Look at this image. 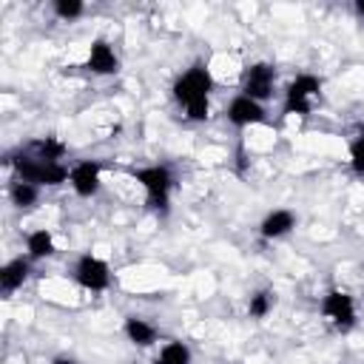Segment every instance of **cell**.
Masks as SVG:
<instances>
[{
  "mask_svg": "<svg viewBox=\"0 0 364 364\" xmlns=\"http://www.w3.org/2000/svg\"><path fill=\"white\" fill-rule=\"evenodd\" d=\"M210 88H213L210 71L205 65H193L182 77H176V82H173V100L179 105H185L188 119L202 122V119H208V108H210L208 97H210Z\"/></svg>",
  "mask_w": 364,
  "mask_h": 364,
  "instance_id": "1",
  "label": "cell"
},
{
  "mask_svg": "<svg viewBox=\"0 0 364 364\" xmlns=\"http://www.w3.org/2000/svg\"><path fill=\"white\" fill-rule=\"evenodd\" d=\"M14 171H17V179L23 182H31V185H63L68 179V168L63 162H46V159H37L34 154L23 151L17 156H9Z\"/></svg>",
  "mask_w": 364,
  "mask_h": 364,
  "instance_id": "2",
  "label": "cell"
},
{
  "mask_svg": "<svg viewBox=\"0 0 364 364\" xmlns=\"http://www.w3.org/2000/svg\"><path fill=\"white\" fill-rule=\"evenodd\" d=\"M131 176L142 185L145 202L151 210H168L171 191H173V173L165 165H145V168H131Z\"/></svg>",
  "mask_w": 364,
  "mask_h": 364,
  "instance_id": "3",
  "label": "cell"
},
{
  "mask_svg": "<svg viewBox=\"0 0 364 364\" xmlns=\"http://www.w3.org/2000/svg\"><path fill=\"white\" fill-rule=\"evenodd\" d=\"M318 91H321V80L316 74H299L284 88V105H282V111L284 114L307 117L313 111V100L318 97Z\"/></svg>",
  "mask_w": 364,
  "mask_h": 364,
  "instance_id": "4",
  "label": "cell"
},
{
  "mask_svg": "<svg viewBox=\"0 0 364 364\" xmlns=\"http://www.w3.org/2000/svg\"><path fill=\"white\" fill-rule=\"evenodd\" d=\"M321 313H324V318H327L336 330H341V333H347V330L355 324V301H353V296L344 293V290H330V293L321 299Z\"/></svg>",
  "mask_w": 364,
  "mask_h": 364,
  "instance_id": "5",
  "label": "cell"
},
{
  "mask_svg": "<svg viewBox=\"0 0 364 364\" xmlns=\"http://www.w3.org/2000/svg\"><path fill=\"white\" fill-rule=\"evenodd\" d=\"M74 279H77L80 287H85V290H91V293H100V290L108 287L111 273H108V264H105L100 256L85 253V256H80L77 264H74Z\"/></svg>",
  "mask_w": 364,
  "mask_h": 364,
  "instance_id": "6",
  "label": "cell"
},
{
  "mask_svg": "<svg viewBox=\"0 0 364 364\" xmlns=\"http://www.w3.org/2000/svg\"><path fill=\"white\" fill-rule=\"evenodd\" d=\"M273 82H276V68L270 63H253L242 77V94L256 102H264L273 94Z\"/></svg>",
  "mask_w": 364,
  "mask_h": 364,
  "instance_id": "7",
  "label": "cell"
},
{
  "mask_svg": "<svg viewBox=\"0 0 364 364\" xmlns=\"http://www.w3.org/2000/svg\"><path fill=\"white\" fill-rule=\"evenodd\" d=\"M100 176H102V165L94 162V159H82V162H77V165L71 168L68 182H71V188H74L77 196L91 199V196L100 191Z\"/></svg>",
  "mask_w": 364,
  "mask_h": 364,
  "instance_id": "8",
  "label": "cell"
},
{
  "mask_svg": "<svg viewBox=\"0 0 364 364\" xmlns=\"http://www.w3.org/2000/svg\"><path fill=\"white\" fill-rule=\"evenodd\" d=\"M225 114H228V119H230L236 128L259 125V122H264V119H267V111H264V105H262V102H256V100H250V97H245V94L233 97Z\"/></svg>",
  "mask_w": 364,
  "mask_h": 364,
  "instance_id": "9",
  "label": "cell"
},
{
  "mask_svg": "<svg viewBox=\"0 0 364 364\" xmlns=\"http://www.w3.org/2000/svg\"><path fill=\"white\" fill-rule=\"evenodd\" d=\"M85 68H88V71H94V74H117L119 60H117L114 48H111L105 40H94V43H91V48H88Z\"/></svg>",
  "mask_w": 364,
  "mask_h": 364,
  "instance_id": "10",
  "label": "cell"
},
{
  "mask_svg": "<svg viewBox=\"0 0 364 364\" xmlns=\"http://www.w3.org/2000/svg\"><path fill=\"white\" fill-rule=\"evenodd\" d=\"M293 228H296V216H293V210L279 208V210H270V213L262 219L259 233H262V239H279V236L290 233Z\"/></svg>",
  "mask_w": 364,
  "mask_h": 364,
  "instance_id": "11",
  "label": "cell"
},
{
  "mask_svg": "<svg viewBox=\"0 0 364 364\" xmlns=\"http://www.w3.org/2000/svg\"><path fill=\"white\" fill-rule=\"evenodd\" d=\"M28 270H31V262L23 259V256L6 262L3 270H0V287H3V293H14L17 287H23V282L28 279Z\"/></svg>",
  "mask_w": 364,
  "mask_h": 364,
  "instance_id": "12",
  "label": "cell"
},
{
  "mask_svg": "<svg viewBox=\"0 0 364 364\" xmlns=\"http://www.w3.org/2000/svg\"><path fill=\"white\" fill-rule=\"evenodd\" d=\"M122 330H125L128 341L136 344V347H151V344L156 341V327L148 324V321L139 318V316H128L125 324H122Z\"/></svg>",
  "mask_w": 364,
  "mask_h": 364,
  "instance_id": "13",
  "label": "cell"
},
{
  "mask_svg": "<svg viewBox=\"0 0 364 364\" xmlns=\"http://www.w3.org/2000/svg\"><path fill=\"white\" fill-rule=\"evenodd\" d=\"M26 247H28V259H46L54 253V236L40 228V230H31L26 236Z\"/></svg>",
  "mask_w": 364,
  "mask_h": 364,
  "instance_id": "14",
  "label": "cell"
},
{
  "mask_svg": "<svg viewBox=\"0 0 364 364\" xmlns=\"http://www.w3.org/2000/svg\"><path fill=\"white\" fill-rule=\"evenodd\" d=\"M28 151L37 156V159H46V162H60L63 154H65V145L57 139V136H46V139H37L28 145Z\"/></svg>",
  "mask_w": 364,
  "mask_h": 364,
  "instance_id": "15",
  "label": "cell"
},
{
  "mask_svg": "<svg viewBox=\"0 0 364 364\" xmlns=\"http://www.w3.org/2000/svg\"><path fill=\"white\" fill-rule=\"evenodd\" d=\"M40 196V188L31 185V182H23V179H14L11 188H9V199L14 208H31Z\"/></svg>",
  "mask_w": 364,
  "mask_h": 364,
  "instance_id": "16",
  "label": "cell"
},
{
  "mask_svg": "<svg viewBox=\"0 0 364 364\" xmlns=\"http://www.w3.org/2000/svg\"><path fill=\"white\" fill-rule=\"evenodd\" d=\"M156 364H191V350H188L182 341H168V344L159 350Z\"/></svg>",
  "mask_w": 364,
  "mask_h": 364,
  "instance_id": "17",
  "label": "cell"
},
{
  "mask_svg": "<svg viewBox=\"0 0 364 364\" xmlns=\"http://www.w3.org/2000/svg\"><path fill=\"white\" fill-rule=\"evenodd\" d=\"M270 310H273V293L270 290H259L250 296V304H247L250 318H264Z\"/></svg>",
  "mask_w": 364,
  "mask_h": 364,
  "instance_id": "18",
  "label": "cell"
},
{
  "mask_svg": "<svg viewBox=\"0 0 364 364\" xmlns=\"http://www.w3.org/2000/svg\"><path fill=\"white\" fill-rule=\"evenodd\" d=\"M350 165L355 173L364 176V128L358 131V136L350 142Z\"/></svg>",
  "mask_w": 364,
  "mask_h": 364,
  "instance_id": "19",
  "label": "cell"
},
{
  "mask_svg": "<svg viewBox=\"0 0 364 364\" xmlns=\"http://www.w3.org/2000/svg\"><path fill=\"white\" fill-rule=\"evenodd\" d=\"M85 11V6L80 3V0H57L54 3V14L60 17V20H74V17H80Z\"/></svg>",
  "mask_w": 364,
  "mask_h": 364,
  "instance_id": "20",
  "label": "cell"
},
{
  "mask_svg": "<svg viewBox=\"0 0 364 364\" xmlns=\"http://www.w3.org/2000/svg\"><path fill=\"white\" fill-rule=\"evenodd\" d=\"M51 364H74V358H65V355H60V358H54Z\"/></svg>",
  "mask_w": 364,
  "mask_h": 364,
  "instance_id": "21",
  "label": "cell"
},
{
  "mask_svg": "<svg viewBox=\"0 0 364 364\" xmlns=\"http://www.w3.org/2000/svg\"><path fill=\"white\" fill-rule=\"evenodd\" d=\"M355 11H358V14L364 17V0H358V3H355Z\"/></svg>",
  "mask_w": 364,
  "mask_h": 364,
  "instance_id": "22",
  "label": "cell"
}]
</instances>
